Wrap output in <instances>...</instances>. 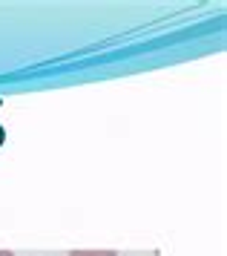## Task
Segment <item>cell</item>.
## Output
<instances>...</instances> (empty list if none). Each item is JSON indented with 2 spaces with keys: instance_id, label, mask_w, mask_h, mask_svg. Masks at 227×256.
I'll return each instance as SVG.
<instances>
[{
  "instance_id": "6da1fadb",
  "label": "cell",
  "mask_w": 227,
  "mask_h": 256,
  "mask_svg": "<svg viewBox=\"0 0 227 256\" xmlns=\"http://www.w3.org/2000/svg\"><path fill=\"white\" fill-rule=\"evenodd\" d=\"M69 256H118L115 250H69Z\"/></svg>"
},
{
  "instance_id": "7a4b0ae2",
  "label": "cell",
  "mask_w": 227,
  "mask_h": 256,
  "mask_svg": "<svg viewBox=\"0 0 227 256\" xmlns=\"http://www.w3.org/2000/svg\"><path fill=\"white\" fill-rule=\"evenodd\" d=\"M0 256H14V254H12V250H0Z\"/></svg>"
}]
</instances>
